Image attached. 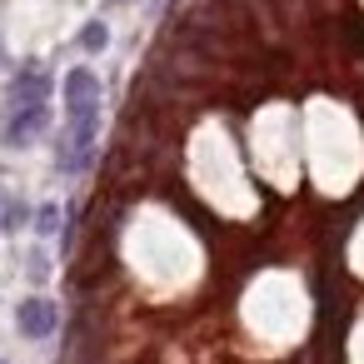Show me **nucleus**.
<instances>
[{"instance_id":"nucleus-2","label":"nucleus","mask_w":364,"mask_h":364,"mask_svg":"<svg viewBox=\"0 0 364 364\" xmlns=\"http://www.w3.org/2000/svg\"><path fill=\"white\" fill-rule=\"evenodd\" d=\"M46 115H50L46 105H21V110L11 115V125H6V145H16V150L31 145V140L46 130Z\"/></svg>"},{"instance_id":"nucleus-5","label":"nucleus","mask_w":364,"mask_h":364,"mask_svg":"<svg viewBox=\"0 0 364 364\" xmlns=\"http://www.w3.org/2000/svg\"><path fill=\"white\" fill-rule=\"evenodd\" d=\"M36 230H41V235H55V230H60V205H46V210L36 215Z\"/></svg>"},{"instance_id":"nucleus-1","label":"nucleus","mask_w":364,"mask_h":364,"mask_svg":"<svg viewBox=\"0 0 364 364\" xmlns=\"http://www.w3.org/2000/svg\"><path fill=\"white\" fill-rule=\"evenodd\" d=\"M95 110H100V80H95V70L75 65L65 75V115H70V125H90Z\"/></svg>"},{"instance_id":"nucleus-4","label":"nucleus","mask_w":364,"mask_h":364,"mask_svg":"<svg viewBox=\"0 0 364 364\" xmlns=\"http://www.w3.org/2000/svg\"><path fill=\"white\" fill-rule=\"evenodd\" d=\"M105 41H110V31H105L100 21H90V26L80 31V46H85V50H105Z\"/></svg>"},{"instance_id":"nucleus-3","label":"nucleus","mask_w":364,"mask_h":364,"mask_svg":"<svg viewBox=\"0 0 364 364\" xmlns=\"http://www.w3.org/2000/svg\"><path fill=\"white\" fill-rule=\"evenodd\" d=\"M16 324H21L26 339H46V334L55 329V304H50V299H26V304L16 309Z\"/></svg>"}]
</instances>
